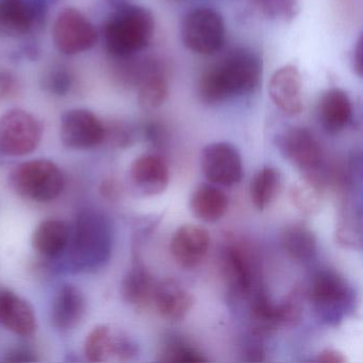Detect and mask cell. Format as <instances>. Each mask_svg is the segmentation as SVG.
I'll return each instance as SVG.
<instances>
[{
  "label": "cell",
  "instance_id": "e575fe53",
  "mask_svg": "<svg viewBox=\"0 0 363 363\" xmlns=\"http://www.w3.org/2000/svg\"><path fill=\"white\" fill-rule=\"evenodd\" d=\"M316 361L322 363H345L347 359L340 350L326 348L318 354Z\"/></svg>",
  "mask_w": 363,
  "mask_h": 363
},
{
  "label": "cell",
  "instance_id": "30bf717a",
  "mask_svg": "<svg viewBox=\"0 0 363 363\" xmlns=\"http://www.w3.org/2000/svg\"><path fill=\"white\" fill-rule=\"evenodd\" d=\"M277 146L284 158L306 176L316 174L323 162L320 143L311 131L303 127H292L278 135Z\"/></svg>",
  "mask_w": 363,
  "mask_h": 363
},
{
  "label": "cell",
  "instance_id": "ffe728a7",
  "mask_svg": "<svg viewBox=\"0 0 363 363\" xmlns=\"http://www.w3.org/2000/svg\"><path fill=\"white\" fill-rule=\"evenodd\" d=\"M320 122L328 133L343 130L352 116L350 97L341 89H330L323 94L318 104Z\"/></svg>",
  "mask_w": 363,
  "mask_h": 363
},
{
  "label": "cell",
  "instance_id": "cb8c5ba5",
  "mask_svg": "<svg viewBox=\"0 0 363 363\" xmlns=\"http://www.w3.org/2000/svg\"><path fill=\"white\" fill-rule=\"evenodd\" d=\"M280 242L286 254L293 260H310L318 250L315 235L303 223H293L284 227Z\"/></svg>",
  "mask_w": 363,
  "mask_h": 363
},
{
  "label": "cell",
  "instance_id": "f1b7e54d",
  "mask_svg": "<svg viewBox=\"0 0 363 363\" xmlns=\"http://www.w3.org/2000/svg\"><path fill=\"white\" fill-rule=\"evenodd\" d=\"M361 216L356 211L345 209L337 227V240L340 245L356 250L362 243Z\"/></svg>",
  "mask_w": 363,
  "mask_h": 363
},
{
  "label": "cell",
  "instance_id": "7402d4cb",
  "mask_svg": "<svg viewBox=\"0 0 363 363\" xmlns=\"http://www.w3.org/2000/svg\"><path fill=\"white\" fill-rule=\"evenodd\" d=\"M190 207L195 218L205 223H216L226 214L228 199L218 186L203 184L193 191Z\"/></svg>",
  "mask_w": 363,
  "mask_h": 363
},
{
  "label": "cell",
  "instance_id": "603a6c76",
  "mask_svg": "<svg viewBox=\"0 0 363 363\" xmlns=\"http://www.w3.org/2000/svg\"><path fill=\"white\" fill-rule=\"evenodd\" d=\"M154 278L150 272L141 264H135L127 272L121 286L123 298L137 309H144L152 303L154 296Z\"/></svg>",
  "mask_w": 363,
  "mask_h": 363
},
{
  "label": "cell",
  "instance_id": "484cf974",
  "mask_svg": "<svg viewBox=\"0 0 363 363\" xmlns=\"http://www.w3.org/2000/svg\"><path fill=\"white\" fill-rule=\"evenodd\" d=\"M120 333H114L107 325L95 327L86 339L84 354L91 362H104L116 358Z\"/></svg>",
  "mask_w": 363,
  "mask_h": 363
},
{
  "label": "cell",
  "instance_id": "4316f807",
  "mask_svg": "<svg viewBox=\"0 0 363 363\" xmlns=\"http://www.w3.org/2000/svg\"><path fill=\"white\" fill-rule=\"evenodd\" d=\"M290 199L294 207L305 216H314L322 208L320 184L306 177L291 188Z\"/></svg>",
  "mask_w": 363,
  "mask_h": 363
},
{
  "label": "cell",
  "instance_id": "6da1fadb",
  "mask_svg": "<svg viewBox=\"0 0 363 363\" xmlns=\"http://www.w3.org/2000/svg\"><path fill=\"white\" fill-rule=\"evenodd\" d=\"M262 74L260 58L250 50H235L203 74L199 96L208 105H216L235 96L250 94L258 86Z\"/></svg>",
  "mask_w": 363,
  "mask_h": 363
},
{
  "label": "cell",
  "instance_id": "836d02e7",
  "mask_svg": "<svg viewBox=\"0 0 363 363\" xmlns=\"http://www.w3.org/2000/svg\"><path fill=\"white\" fill-rule=\"evenodd\" d=\"M16 78L9 72H0V101L12 99L18 92Z\"/></svg>",
  "mask_w": 363,
  "mask_h": 363
},
{
  "label": "cell",
  "instance_id": "5bb4252c",
  "mask_svg": "<svg viewBox=\"0 0 363 363\" xmlns=\"http://www.w3.org/2000/svg\"><path fill=\"white\" fill-rule=\"evenodd\" d=\"M129 176L133 189L140 194L156 196L164 192L169 186V165L158 155L144 154L133 161Z\"/></svg>",
  "mask_w": 363,
  "mask_h": 363
},
{
  "label": "cell",
  "instance_id": "7c38bea8",
  "mask_svg": "<svg viewBox=\"0 0 363 363\" xmlns=\"http://www.w3.org/2000/svg\"><path fill=\"white\" fill-rule=\"evenodd\" d=\"M210 242L209 233L203 227L192 224L182 225L172 237V256L182 269H195L207 257Z\"/></svg>",
  "mask_w": 363,
  "mask_h": 363
},
{
  "label": "cell",
  "instance_id": "8fae6325",
  "mask_svg": "<svg viewBox=\"0 0 363 363\" xmlns=\"http://www.w3.org/2000/svg\"><path fill=\"white\" fill-rule=\"evenodd\" d=\"M60 137L72 150H91L106 141V125L89 110L73 109L62 116Z\"/></svg>",
  "mask_w": 363,
  "mask_h": 363
},
{
  "label": "cell",
  "instance_id": "5b68a950",
  "mask_svg": "<svg viewBox=\"0 0 363 363\" xmlns=\"http://www.w3.org/2000/svg\"><path fill=\"white\" fill-rule=\"evenodd\" d=\"M310 301L323 322L335 325L341 322L354 298L347 280L335 269H323L312 279Z\"/></svg>",
  "mask_w": 363,
  "mask_h": 363
},
{
  "label": "cell",
  "instance_id": "9c48e42d",
  "mask_svg": "<svg viewBox=\"0 0 363 363\" xmlns=\"http://www.w3.org/2000/svg\"><path fill=\"white\" fill-rule=\"evenodd\" d=\"M201 169L208 182L218 186H233L243 177L241 155L233 144H208L201 156Z\"/></svg>",
  "mask_w": 363,
  "mask_h": 363
},
{
  "label": "cell",
  "instance_id": "d6a6232c",
  "mask_svg": "<svg viewBox=\"0 0 363 363\" xmlns=\"http://www.w3.org/2000/svg\"><path fill=\"white\" fill-rule=\"evenodd\" d=\"M106 140H110L116 146L124 147L131 143L133 135H131L130 130L123 125L106 126Z\"/></svg>",
  "mask_w": 363,
  "mask_h": 363
},
{
  "label": "cell",
  "instance_id": "d4e9b609",
  "mask_svg": "<svg viewBox=\"0 0 363 363\" xmlns=\"http://www.w3.org/2000/svg\"><path fill=\"white\" fill-rule=\"evenodd\" d=\"M280 174L272 167H264L255 174L250 182V199L259 211H264L279 192Z\"/></svg>",
  "mask_w": 363,
  "mask_h": 363
},
{
  "label": "cell",
  "instance_id": "8d00e7d4",
  "mask_svg": "<svg viewBox=\"0 0 363 363\" xmlns=\"http://www.w3.org/2000/svg\"><path fill=\"white\" fill-rule=\"evenodd\" d=\"M5 360L10 362H26V361H35L37 359L28 350H16L10 352Z\"/></svg>",
  "mask_w": 363,
  "mask_h": 363
},
{
  "label": "cell",
  "instance_id": "ba28073f",
  "mask_svg": "<svg viewBox=\"0 0 363 363\" xmlns=\"http://www.w3.org/2000/svg\"><path fill=\"white\" fill-rule=\"evenodd\" d=\"M55 45L67 56L91 50L99 35L92 23L75 8H65L57 16L52 28Z\"/></svg>",
  "mask_w": 363,
  "mask_h": 363
},
{
  "label": "cell",
  "instance_id": "d6986e66",
  "mask_svg": "<svg viewBox=\"0 0 363 363\" xmlns=\"http://www.w3.org/2000/svg\"><path fill=\"white\" fill-rule=\"evenodd\" d=\"M223 262L231 288L239 294H250L254 284V264L248 250L239 243H229L225 247Z\"/></svg>",
  "mask_w": 363,
  "mask_h": 363
},
{
  "label": "cell",
  "instance_id": "1f68e13d",
  "mask_svg": "<svg viewBox=\"0 0 363 363\" xmlns=\"http://www.w3.org/2000/svg\"><path fill=\"white\" fill-rule=\"evenodd\" d=\"M259 9L269 18L292 20L299 9L298 0H256Z\"/></svg>",
  "mask_w": 363,
  "mask_h": 363
},
{
  "label": "cell",
  "instance_id": "44dd1931",
  "mask_svg": "<svg viewBox=\"0 0 363 363\" xmlns=\"http://www.w3.org/2000/svg\"><path fill=\"white\" fill-rule=\"evenodd\" d=\"M71 238V230L65 220H43L33 235L35 250L48 258H58L67 250Z\"/></svg>",
  "mask_w": 363,
  "mask_h": 363
},
{
  "label": "cell",
  "instance_id": "2e32d148",
  "mask_svg": "<svg viewBox=\"0 0 363 363\" xmlns=\"http://www.w3.org/2000/svg\"><path fill=\"white\" fill-rule=\"evenodd\" d=\"M152 303L161 318L169 322H180L194 307V296L178 280L167 278L156 284Z\"/></svg>",
  "mask_w": 363,
  "mask_h": 363
},
{
  "label": "cell",
  "instance_id": "7a4b0ae2",
  "mask_svg": "<svg viewBox=\"0 0 363 363\" xmlns=\"http://www.w3.org/2000/svg\"><path fill=\"white\" fill-rule=\"evenodd\" d=\"M155 35V18L142 6L118 3L103 29L107 52L116 58H128L145 50Z\"/></svg>",
  "mask_w": 363,
  "mask_h": 363
},
{
  "label": "cell",
  "instance_id": "52a82bcc",
  "mask_svg": "<svg viewBox=\"0 0 363 363\" xmlns=\"http://www.w3.org/2000/svg\"><path fill=\"white\" fill-rule=\"evenodd\" d=\"M43 128L37 118L22 109H12L0 118V154L22 157L37 150Z\"/></svg>",
  "mask_w": 363,
  "mask_h": 363
},
{
  "label": "cell",
  "instance_id": "4dcf8cb0",
  "mask_svg": "<svg viewBox=\"0 0 363 363\" xmlns=\"http://www.w3.org/2000/svg\"><path fill=\"white\" fill-rule=\"evenodd\" d=\"M74 78L71 72L62 65H54L44 73L42 86L55 96H65L73 88Z\"/></svg>",
  "mask_w": 363,
  "mask_h": 363
},
{
  "label": "cell",
  "instance_id": "e0dca14e",
  "mask_svg": "<svg viewBox=\"0 0 363 363\" xmlns=\"http://www.w3.org/2000/svg\"><path fill=\"white\" fill-rule=\"evenodd\" d=\"M0 324L16 335L30 337L37 329L35 310L28 301L6 289L0 290Z\"/></svg>",
  "mask_w": 363,
  "mask_h": 363
},
{
  "label": "cell",
  "instance_id": "9a60e30c",
  "mask_svg": "<svg viewBox=\"0 0 363 363\" xmlns=\"http://www.w3.org/2000/svg\"><path fill=\"white\" fill-rule=\"evenodd\" d=\"M303 82L295 65H284L275 72L269 84V94L278 109L288 116L303 111Z\"/></svg>",
  "mask_w": 363,
  "mask_h": 363
},
{
  "label": "cell",
  "instance_id": "4fadbf2b",
  "mask_svg": "<svg viewBox=\"0 0 363 363\" xmlns=\"http://www.w3.org/2000/svg\"><path fill=\"white\" fill-rule=\"evenodd\" d=\"M38 0H0V37L26 35L43 16Z\"/></svg>",
  "mask_w": 363,
  "mask_h": 363
},
{
  "label": "cell",
  "instance_id": "3957f363",
  "mask_svg": "<svg viewBox=\"0 0 363 363\" xmlns=\"http://www.w3.org/2000/svg\"><path fill=\"white\" fill-rule=\"evenodd\" d=\"M71 258L78 269H95L111 256V225L105 216L86 210L78 216L69 238Z\"/></svg>",
  "mask_w": 363,
  "mask_h": 363
},
{
  "label": "cell",
  "instance_id": "f546056e",
  "mask_svg": "<svg viewBox=\"0 0 363 363\" xmlns=\"http://www.w3.org/2000/svg\"><path fill=\"white\" fill-rule=\"evenodd\" d=\"M159 361L165 363L174 362H206L203 352L190 344L180 340H169L159 354Z\"/></svg>",
  "mask_w": 363,
  "mask_h": 363
},
{
  "label": "cell",
  "instance_id": "8992f818",
  "mask_svg": "<svg viewBox=\"0 0 363 363\" xmlns=\"http://www.w3.org/2000/svg\"><path fill=\"white\" fill-rule=\"evenodd\" d=\"M225 24L222 16L210 8H196L182 22L184 45L195 54L210 56L222 50L225 43Z\"/></svg>",
  "mask_w": 363,
  "mask_h": 363
},
{
  "label": "cell",
  "instance_id": "d590c367",
  "mask_svg": "<svg viewBox=\"0 0 363 363\" xmlns=\"http://www.w3.org/2000/svg\"><path fill=\"white\" fill-rule=\"evenodd\" d=\"M352 69L358 77H362L363 74V41L362 37L359 38L352 52Z\"/></svg>",
  "mask_w": 363,
  "mask_h": 363
},
{
  "label": "cell",
  "instance_id": "83f0119b",
  "mask_svg": "<svg viewBox=\"0 0 363 363\" xmlns=\"http://www.w3.org/2000/svg\"><path fill=\"white\" fill-rule=\"evenodd\" d=\"M169 96V84L159 73H150L142 79L140 84L138 101L145 110L160 108Z\"/></svg>",
  "mask_w": 363,
  "mask_h": 363
},
{
  "label": "cell",
  "instance_id": "ac0fdd59",
  "mask_svg": "<svg viewBox=\"0 0 363 363\" xmlns=\"http://www.w3.org/2000/svg\"><path fill=\"white\" fill-rule=\"evenodd\" d=\"M86 313V299L77 286L65 284L57 290L52 303V322L60 330L75 328Z\"/></svg>",
  "mask_w": 363,
  "mask_h": 363
},
{
  "label": "cell",
  "instance_id": "277c9868",
  "mask_svg": "<svg viewBox=\"0 0 363 363\" xmlns=\"http://www.w3.org/2000/svg\"><path fill=\"white\" fill-rule=\"evenodd\" d=\"M9 182L18 195L39 203L54 201L65 188V176L60 167L48 159L16 165L10 174Z\"/></svg>",
  "mask_w": 363,
  "mask_h": 363
}]
</instances>
